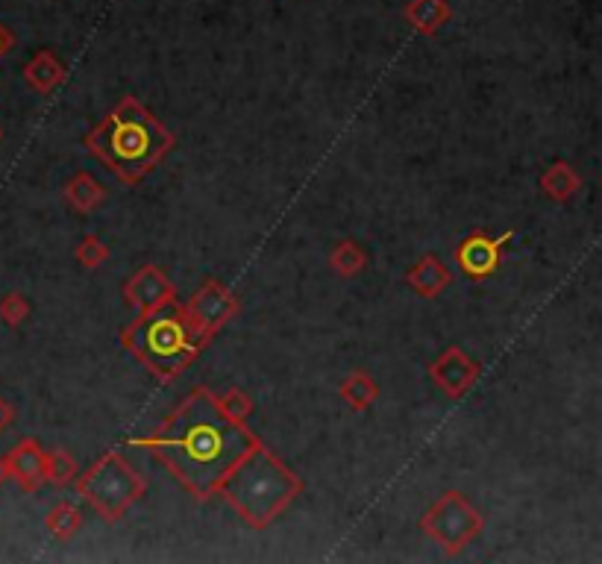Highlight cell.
I'll use <instances>...</instances> for the list:
<instances>
[{"mask_svg":"<svg viewBox=\"0 0 602 564\" xmlns=\"http://www.w3.org/2000/svg\"><path fill=\"white\" fill-rule=\"evenodd\" d=\"M94 153L121 177V180H141L156 162L171 150L174 136L156 121H121L106 118L100 127H94L92 136L86 139Z\"/></svg>","mask_w":602,"mask_h":564,"instance_id":"cell-3","label":"cell"},{"mask_svg":"<svg viewBox=\"0 0 602 564\" xmlns=\"http://www.w3.org/2000/svg\"><path fill=\"white\" fill-rule=\"evenodd\" d=\"M9 421H12V409H9V406H6V403L0 400V432H3L6 426H9Z\"/></svg>","mask_w":602,"mask_h":564,"instance_id":"cell-24","label":"cell"},{"mask_svg":"<svg viewBox=\"0 0 602 564\" xmlns=\"http://www.w3.org/2000/svg\"><path fill=\"white\" fill-rule=\"evenodd\" d=\"M0 315H3V321H6L9 327H15V324H21V321L30 315V306H27L24 297L12 294V297H6V300L0 303Z\"/></svg>","mask_w":602,"mask_h":564,"instance_id":"cell-23","label":"cell"},{"mask_svg":"<svg viewBox=\"0 0 602 564\" xmlns=\"http://www.w3.org/2000/svg\"><path fill=\"white\" fill-rule=\"evenodd\" d=\"M47 526H50V532H53L56 538L68 541L71 535L80 532V526H83V515H80L77 506H71V503H59V506L50 509V515H47Z\"/></svg>","mask_w":602,"mask_h":564,"instance_id":"cell-19","label":"cell"},{"mask_svg":"<svg viewBox=\"0 0 602 564\" xmlns=\"http://www.w3.org/2000/svg\"><path fill=\"white\" fill-rule=\"evenodd\" d=\"M582 186L579 174L567 165V162H553L544 174H541V188L550 200L556 203H567Z\"/></svg>","mask_w":602,"mask_h":564,"instance_id":"cell-15","label":"cell"},{"mask_svg":"<svg viewBox=\"0 0 602 564\" xmlns=\"http://www.w3.org/2000/svg\"><path fill=\"white\" fill-rule=\"evenodd\" d=\"M238 303L232 300V294L215 280H206V285L191 297L186 309V321L191 332L197 335V341H206L212 332L224 327L235 315Z\"/></svg>","mask_w":602,"mask_h":564,"instance_id":"cell-7","label":"cell"},{"mask_svg":"<svg viewBox=\"0 0 602 564\" xmlns=\"http://www.w3.org/2000/svg\"><path fill=\"white\" fill-rule=\"evenodd\" d=\"M482 529L479 512L464 500V494H444L426 515H423V532L438 541L447 553H459L467 547Z\"/></svg>","mask_w":602,"mask_h":564,"instance_id":"cell-6","label":"cell"},{"mask_svg":"<svg viewBox=\"0 0 602 564\" xmlns=\"http://www.w3.org/2000/svg\"><path fill=\"white\" fill-rule=\"evenodd\" d=\"M130 347L141 359L162 376H174L183 371L194 359L197 350V335L191 332L186 321V312L180 315L177 306L171 309H156L153 315L141 318V324L130 329Z\"/></svg>","mask_w":602,"mask_h":564,"instance_id":"cell-4","label":"cell"},{"mask_svg":"<svg viewBox=\"0 0 602 564\" xmlns=\"http://www.w3.org/2000/svg\"><path fill=\"white\" fill-rule=\"evenodd\" d=\"M124 297H127V303L139 312L141 318H147V315H153L156 309H162V306L171 303V297H174V285L168 282V277H165L159 268L144 265L139 274L127 282Z\"/></svg>","mask_w":602,"mask_h":564,"instance_id":"cell-8","label":"cell"},{"mask_svg":"<svg viewBox=\"0 0 602 564\" xmlns=\"http://www.w3.org/2000/svg\"><path fill=\"white\" fill-rule=\"evenodd\" d=\"M24 77L27 83L36 89V92L50 94L62 80H65V65L50 53V50H42L30 59V65L24 68Z\"/></svg>","mask_w":602,"mask_h":564,"instance_id":"cell-14","label":"cell"},{"mask_svg":"<svg viewBox=\"0 0 602 564\" xmlns=\"http://www.w3.org/2000/svg\"><path fill=\"white\" fill-rule=\"evenodd\" d=\"M218 491L250 526H268L300 494V479L274 453L253 444L232 465Z\"/></svg>","mask_w":602,"mask_h":564,"instance_id":"cell-2","label":"cell"},{"mask_svg":"<svg viewBox=\"0 0 602 564\" xmlns=\"http://www.w3.org/2000/svg\"><path fill=\"white\" fill-rule=\"evenodd\" d=\"M9 473L24 485L36 488L45 479V453L36 441H21L9 456Z\"/></svg>","mask_w":602,"mask_h":564,"instance_id":"cell-12","label":"cell"},{"mask_svg":"<svg viewBox=\"0 0 602 564\" xmlns=\"http://www.w3.org/2000/svg\"><path fill=\"white\" fill-rule=\"evenodd\" d=\"M218 403H221V409L230 415L232 421H238V423L247 421V415L253 412V403H250V397H247L244 391H238V388L227 391V394H224Z\"/></svg>","mask_w":602,"mask_h":564,"instance_id":"cell-22","label":"cell"},{"mask_svg":"<svg viewBox=\"0 0 602 564\" xmlns=\"http://www.w3.org/2000/svg\"><path fill=\"white\" fill-rule=\"evenodd\" d=\"M9 45H12V36H9V33H6V27L0 24V56L6 53V47Z\"/></svg>","mask_w":602,"mask_h":564,"instance_id":"cell-25","label":"cell"},{"mask_svg":"<svg viewBox=\"0 0 602 564\" xmlns=\"http://www.w3.org/2000/svg\"><path fill=\"white\" fill-rule=\"evenodd\" d=\"M77 473V462L74 456H68L65 450H53V453H45V476L56 485H65L71 482Z\"/></svg>","mask_w":602,"mask_h":564,"instance_id":"cell-20","label":"cell"},{"mask_svg":"<svg viewBox=\"0 0 602 564\" xmlns=\"http://www.w3.org/2000/svg\"><path fill=\"white\" fill-rule=\"evenodd\" d=\"M106 256H109V250L100 244L97 235H86V238L80 241V247H77V262H80L83 268H100V265L106 262Z\"/></svg>","mask_w":602,"mask_h":564,"instance_id":"cell-21","label":"cell"},{"mask_svg":"<svg viewBox=\"0 0 602 564\" xmlns=\"http://www.w3.org/2000/svg\"><path fill=\"white\" fill-rule=\"evenodd\" d=\"M341 397L350 403V409L362 412V409H368L371 403H376L379 388H376V382H373L368 374L353 371V374L344 379V385H341Z\"/></svg>","mask_w":602,"mask_h":564,"instance_id":"cell-17","label":"cell"},{"mask_svg":"<svg viewBox=\"0 0 602 564\" xmlns=\"http://www.w3.org/2000/svg\"><path fill=\"white\" fill-rule=\"evenodd\" d=\"M65 200L77 209V212H92L94 206H100L103 200V186L94 180L92 174L80 171L71 177V183L65 186Z\"/></svg>","mask_w":602,"mask_h":564,"instance_id":"cell-16","label":"cell"},{"mask_svg":"<svg viewBox=\"0 0 602 564\" xmlns=\"http://www.w3.org/2000/svg\"><path fill=\"white\" fill-rule=\"evenodd\" d=\"M329 265L341 274V277H356L365 265H368V256L365 250L356 244V241H338L329 253Z\"/></svg>","mask_w":602,"mask_h":564,"instance_id":"cell-18","label":"cell"},{"mask_svg":"<svg viewBox=\"0 0 602 564\" xmlns=\"http://www.w3.org/2000/svg\"><path fill=\"white\" fill-rule=\"evenodd\" d=\"M511 235H500V238H488V235H470L467 241H464L462 247H459V262H462V268L470 274V277H488V274H494L497 271V265H500V247L509 241Z\"/></svg>","mask_w":602,"mask_h":564,"instance_id":"cell-10","label":"cell"},{"mask_svg":"<svg viewBox=\"0 0 602 564\" xmlns=\"http://www.w3.org/2000/svg\"><path fill=\"white\" fill-rule=\"evenodd\" d=\"M77 491L106 520H118L144 494V482L118 453H109L97 459L89 473H83V479L77 482Z\"/></svg>","mask_w":602,"mask_h":564,"instance_id":"cell-5","label":"cell"},{"mask_svg":"<svg viewBox=\"0 0 602 564\" xmlns=\"http://www.w3.org/2000/svg\"><path fill=\"white\" fill-rule=\"evenodd\" d=\"M150 447L191 494L209 497L218 491L232 465L253 447V438L241 423L232 421L209 391L197 388L162 423Z\"/></svg>","mask_w":602,"mask_h":564,"instance_id":"cell-1","label":"cell"},{"mask_svg":"<svg viewBox=\"0 0 602 564\" xmlns=\"http://www.w3.org/2000/svg\"><path fill=\"white\" fill-rule=\"evenodd\" d=\"M476 376H479V365H476L464 350H459V347L444 350V353L432 362V379H435L453 400L470 391V385L476 382Z\"/></svg>","mask_w":602,"mask_h":564,"instance_id":"cell-9","label":"cell"},{"mask_svg":"<svg viewBox=\"0 0 602 564\" xmlns=\"http://www.w3.org/2000/svg\"><path fill=\"white\" fill-rule=\"evenodd\" d=\"M406 21L417 33L432 36L450 21V3L447 0H412L406 6Z\"/></svg>","mask_w":602,"mask_h":564,"instance_id":"cell-13","label":"cell"},{"mask_svg":"<svg viewBox=\"0 0 602 564\" xmlns=\"http://www.w3.org/2000/svg\"><path fill=\"white\" fill-rule=\"evenodd\" d=\"M409 285H412V291L420 294V297H426V300H432V297H438L447 285H450V268L438 259V256H423L420 262H417L415 268L409 271Z\"/></svg>","mask_w":602,"mask_h":564,"instance_id":"cell-11","label":"cell"}]
</instances>
